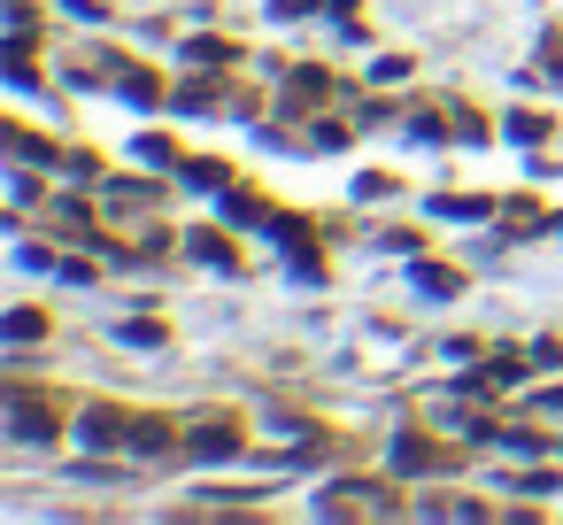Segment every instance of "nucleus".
Instances as JSON below:
<instances>
[{
    "label": "nucleus",
    "instance_id": "obj_1",
    "mask_svg": "<svg viewBox=\"0 0 563 525\" xmlns=\"http://www.w3.org/2000/svg\"><path fill=\"white\" fill-rule=\"evenodd\" d=\"M9 417H16V433H24V440H47V433H55V409H47L32 386H9Z\"/></svg>",
    "mask_w": 563,
    "mask_h": 525
},
{
    "label": "nucleus",
    "instance_id": "obj_2",
    "mask_svg": "<svg viewBox=\"0 0 563 525\" xmlns=\"http://www.w3.org/2000/svg\"><path fill=\"white\" fill-rule=\"evenodd\" d=\"M186 448H194L201 463H224V456H240V433H232V425H201Z\"/></svg>",
    "mask_w": 563,
    "mask_h": 525
},
{
    "label": "nucleus",
    "instance_id": "obj_3",
    "mask_svg": "<svg viewBox=\"0 0 563 525\" xmlns=\"http://www.w3.org/2000/svg\"><path fill=\"white\" fill-rule=\"evenodd\" d=\"M86 440H93V448H117V440H132V425H124L117 409H93V417H86Z\"/></svg>",
    "mask_w": 563,
    "mask_h": 525
},
{
    "label": "nucleus",
    "instance_id": "obj_4",
    "mask_svg": "<svg viewBox=\"0 0 563 525\" xmlns=\"http://www.w3.org/2000/svg\"><path fill=\"white\" fill-rule=\"evenodd\" d=\"M9 340H40V309H16L9 317Z\"/></svg>",
    "mask_w": 563,
    "mask_h": 525
}]
</instances>
